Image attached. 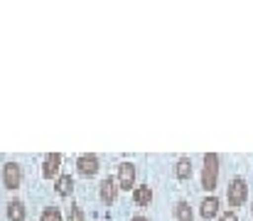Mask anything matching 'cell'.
Masks as SVG:
<instances>
[{"instance_id":"obj_1","label":"cell","mask_w":253,"mask_h":221,"mask_svg":"<svg viewBox=\"0 0 253 221\" xmlns=\"http://www.w3.org/2000/svg\"><path fill=\"white\" fill-rule=\"evenodd\" d=\"M216 179H219V155L216 152H207L204 155V170H202V187L207 192L216 189Z\"/></svg>"},{"instance_id":"obj_2","label":"cell","mask_w":253,"mask_h":221,"mask_svg":"<svg viewBox=\"0 0 253 221\" xmlns=\"http://www.w3.org/2000/svg\"><path fill=\"white\" fill-rule=\"evenodd\" d=\"M226 197H229V204H231V207H241V204L249 199V184H246V179H244V177L231 179V184H229V189H226Z\"/></svg>"},{"instance_id":"obj_3","label":"cell","mask_w":253,"mask_h":221,"mask_svg":"<svg viewBox=\"0 0 253 221\" xmlns=\"http://www.w3.org/2000/svg\"><path fill=\"white\" fill-rule=\"evenodd\" d=\"M2 182H5L7 189H17V187H20V182H22V170H20L17 162H7V165L2 167Z\"/></svg>"},{"instance_id":"obj_4","label":"cell","mask_w":253,"mask_h":221,"mask_svg":"<svg viewBox=\"0 0 253 221\" xmlns=\"http://www.w3.org/2000/svg\"><path fill=\"white\" fill-rule=\"evenodd\" d=\"M135 182V165L133 162H121L118 165V189H130Z\"/></svg>"},{"instance_id":"obj_5","label":"cell","mask_w":253,"mask_h":221,"mask_svg":"<svg viewBox=\"0 0 253 221\" xmlns=\"http://www.w3.org/2000/svg\"><path fill=\"white\" fill-rule=\"evenodd\" d=\"M98 192H101V202L111 207V204L116 202V197H118V182H116L113 177H106V179L101 182V189H98Z\"/></svg>"},{"instance_id":"obj_6","label":"cell","mask_w":253,"mask_h":221,"mask_svg":"<svg viewBox=\"0 0 253 221\" xmlns=\"http://www.w3.org/2000/svg\"><path fill=\"white\" fill-rule=\"evenodd\" d=\"M77 167H79V172H82L84 177H91V175L98 172V157L91 155V152H84V155H79Z\"/></svg>"},{"instance_id":"obj_7","label":"cell","mask_w":253,"mask_h":221,"mask_svg":"<svg viewBox=\"0 0 253 221\" xmlns=\"http://www.w3.org/2000/svg\"><path fill=\"white\" fill-rule=\"evenodd\" d=\"M59 165H62V155H59V152H49V155L44 157V165H42V177H44V179L57 177Z\"/></svg>"},{"instance_id":"obj_8","label":"cell","mask_w":253,"mask_h":221,"mask_svg":"<svg viewBox=\"0 0 253 221\" xmlns=\"http://www.w3.org/2000/svg\"><path fill=\"white\" fill-rule=\"evenodd\" d=\"M199 214H202V219H204V221L219 217V199H216L214 194H211V197H207V199L202 202V209H199Z\"/></svg>"},{"instance_id":"obj_9","label":"cell","mask_w":253,"mask_h":221,"mask_svg":"<svg viewBox=\"0 0 253 221\" xmlns=\"http://www.w3.org/2000/svg\"><path fill=\"white\" fill-rule=\"evenodd\" d=\"M133 202H135L138 207H148V204L153 202V189H150V184L135 187V189H133Z\"/></svg>"},{"instance_id":"obj_10","label":"cell","mask_w":253,"mask_h":221,"mask_svg":"<svg viewBox=\"0 0 253 221\" xmlns=\"http://www.w3.org/2000/svg\"><path fill=\"white\" fill-rule=\"evenodd\" d=\"M25 217H27V207H25V202L12 199V202L7 204V219L10 221H25Z\"/></svg>"},{"instance_id":"obj_11","label":"cell","mask_w":253,"mask_h":221,"mask_svg":"<svg viewBox=\"0 0 253 221\" xmlns=\"http://www.w3.org/2000/svg\"><path fill=\"white\" fill-rule=\"evenodd\" d=\"M54 189H57L59 197H69V194L74 192V179H72V175H59L57 182H54Z\"/></svg>"},{"instance_id":"obj_12","label":"cell","mask_w":253,"mask_h":221,"mask_svg":"<svg viewBox=\"0 0 253 221\" xmlns=\"http://www.w3.org/2000/svg\"><path fill=\"white\" fill-rule=\"evenodd\" d=\"M174 175H177V179H189L192 177V160L189 157H179L177 165H174Z\"/></svg>"},{"instance_id":"obj_13","label":"cell","mask_w":253,"mask_h":221,"mask_svg":"<svg viewBox=\"0 0 253 221\" xmlns=\"http://www.w3.org/2000/svg\"><path fill=\"white\" fill-rule=\"evenodd\" d=\"M192 217H194V214H192V207H189L184 199L174 204V219L177 221H192Z\"/></svg>"},{"instance_id":"obj_14","label":"cell","mask_w":253,"mask_h":221,"mask_svg":"<svg viewBox=\"0 0 253 221\" xmlns=\"http://www.w3.org/2000/svg\"><path fill=\"white\" fill-rule=\"evenodd\" d=\"M40 221H62V212H59V207H44V212H42Z\"/></svg>"},{"instance_id":"obj_15","label":"cell","mask_w":253,"mask_h":221,"mask_svg":"<svg viewBox=\"0 0 253 221\" xmlns=\"http://www.w3.org/2000/svg\"><path fill=\"white\" fill-rule=\"evenodd\" d=\"M67 221H86L82 207H72V209H69V217H67Z\"/></svg>"},{"instance_id":"obj_16","label":"cell","mask_w":253,"mask_h":221,"mask_svg":"<svg viewBox=\"0 0 253 221\" xmlns=\"http://www.w3.org/2000/svg\"><path fill=\"white\" fill-rule=\"evenodd\" d=\"M219 221H239V217H236V212H224Z\"/></svg>"},{"instance_id":"obj_17","label":"cell","mask_w":253,"mask_h":221,"mask_svg":"<svg viewBox=\"0 0 253 221\" xmlns=\"http://www.w3.org/2000/svg\"><path fill=\"white\" fill-rule=\"evenodd\" d=\"M130 221H148V219H145V217H140V214H138V217H133V219H130Z\"/></svg>"},{"instance_id":"obj_18","label":"cell","mask_w":253,"mask_h":221,"mask_svg":"<svg viewBox=\"0 0 253 221\" xmlns=\"http://www.w3.org/2000/svg\"><path fill=\"white\" fill-rule=\"evenodd\" d=\"M251 209H253V207H251Z\"/></svg>"}]
</instances>
